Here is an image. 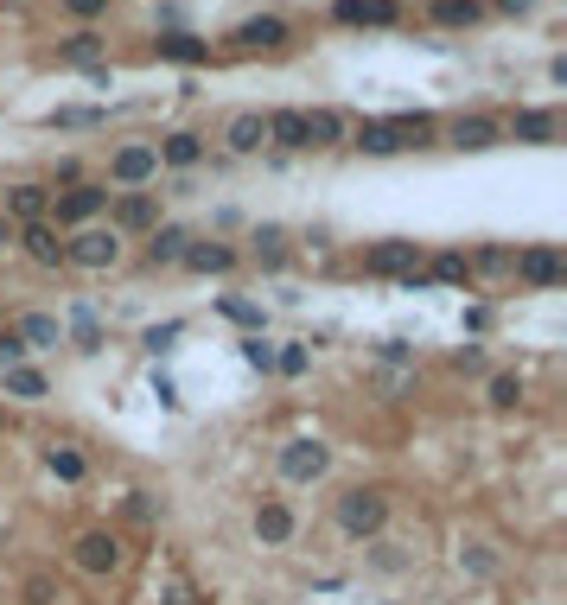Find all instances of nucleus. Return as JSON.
Masks as SVG:
<instances>
[{"label": "nucleus", "instance_id": "obj_1", "mask_svg": "<svg viewBox=\"0 0 567 605\" xmlns=\"http://www.w3.org/2000/svg\"><path fill=\"white\" fill-rule=\"evenodd\" d=\"M389 523V497L376 491V484H351L345 497H338V529L351 535V542H376Z\"/></svg>", "mask_w": 567, "mask_h": 605}, {"label": "nucleus", "instance_id": "obj_2", "mask_svg": "<svg viewBox=\"0 0 567 605\" xmlns=\"http://www.w3.org/2000/svg\"><path fill=\"white\" fill-rule=\"evenodd\" d=\"M122 561H128V548H122V535H115V529H83L77 548H71V567H77V574H90V580H109Z\"/></svg>", "mask_w": 567, "mask_h": 605}, {"label": "nucleus", "instance_id": "obj_3", "mask_svg": "<svg viewBox=\"0 0 567 605\" xmlns=\"http://www.w3.org/2000/svg\"><path fill=\"white\" fill-rule=\"evenodd\" d=\"M325 472H332V446H325V440L300 434V440L281 446V478H287V484H313V478H325Z\"/></svg>", "mask_w": 567, "mask_h": 605}, {"label": "nucleus", "instance_id": "obj_4", "mask_svg": "<svg viewBox=\"0 0 567 605\" xmlns=\"http://www.w3.org/2000/svg\"><path fill=\"white\" fill-rule=\"evenodd\" d=\"M64 262H77V268H115V262H122V236H115V230H96V223H83V230L71 236V242H64Z\"/></svg>", "mask_w": 567, "mask_h": 605}, {"label": "nucleus", "instance_id": "obj_5", "mask_svg": "<svg viewBox=\"0 0 567 605\" xmlns=\"http://www.w3.org/2000/svg\"><path fill=\"white\" fill-rule=\"evenodd\" d=\"M370 274H395V281H408V274H421V242H408V236H389V242H376L370 249Z\"/></svg>", "mask_w": 567, "mask_h": 605}, {"label": "nucleus", "instance_id": "obj_6", "mask_svg": "<svg viewBox=\"0 0 567 605\" xmlns=\"http://www.w3.org/2000/svg\"><path fill=\"white\" fill-rule=\"evenodd\" d=\"M294 510H287L281 504V497H268V504H255V542H262V548H287V542H294Z\"/></svg>", "mask_w": 567, "mask_h": 605}, {"label": "nucleus", "instance_id": "obj_7", "mask_svg": "<svg viewBox=\"0 0 567 605\" xmlns=\"http://www.w3.org/2000/svg\"><path fill=\"white\" fill-rule=\"evenodd\" d=\"M109 211V185H71V192L58 198V217L64 223H96Z\"/></svg>", "mask_w": 567, "mask_h": 605}, {"label": "nucleus", "instance_id": "obj_8", "mask_svg": "<svg viewBox=\"0 0 567 605\" xmlns=\"http://www.w3.org/2000/svg\"><path fill=\"white\" fill-rule=\"evenodd\" d=\"M153 172H160V153H153V147H122L109 160V179L115 185H147Z\"/></svg>", "mask_w": 567, "mask_h": 605}, {"label": "nucleus", "instance_id": "obj_9", "mask_svg": "<svg viewBox=\"0 0 567 605\" xmlns=\"http://www.w3.org/2000/svg\"><path fill=\"white\" fill-rule=\"evenodd\" d=\"M446 141H453L459 153H485V147H497V121H485V115H459L453 128H446Z\"/></svg>", "mask_w": 567, "mask_h": 605}, {"label": "nucleus", "instance_id": "obj_10", "mask_svg": "<svg viewBox=\"0 0 567 605\" xmlns=\"http://www.w3.org/2000/svg\"><path fill=\"white\" fill-rule=\"evenodd\" d=\"M338 20H351V26H395L402 20V7L395 0H338Z\"/></svg>", "mask_w": 567, "mask_h": 605}, {"label": "nucleus", "instance_id": "obj_11", "mask_svg": "<svg viewBox=\"0 0 567 605\" xmlns=\"http://www.w3.org/2000/svg\"><path fill=\"white\" fill-rule=\"evenodd\" d=\"M510 268H517L529 287H555V281H561V249H523Z\"/></svg>", "mask_w": 567, "mask_h": 605}, {"label": "nucleus", "instance_id": "obj_12", "mask_svg": "<svg viewBox=\"0 0 567 605\" xmlns=\"http://www.w3.org/2000/svg\"><path fill=\"white\" fill-rule=\"evenodd\" d=\"M45 211H51L45 185H13L7 192V223H45Z\"/></svg>", "mask_w": 567, "mask_h": 605}, {"label": "nucleus", "instance_id": "obj_13", "mask_svg": "<svg viewBox=\"0 0 567 605\" xmlns=\"http://www.w3.org/2000/svg\"><path fill=\"white\" fill-rule=\"evenodd\" d=\"M160 58H166V64H179V71H198V64L211 58V45L192 39V32H160Z\"/></svg>", "mask_w": 567, "mask_h": 605}, {"label": "nucleus", "instance_id": "obj_14", "mask_svg": "<svg viewBox=\"0 0 567 605\" xmlns=\"http://www.w3.org/2000/svg\"><path fill=\"white\" fill-rule=\"evenodd\" d=\"M185 249H192V230L166 223V230H153V242H147V262L153 268H173V262H185Z\"/></svg>", "mask_w": 567, "mask_h": 605}, {"label": "nucleus", "instance_id": "obj_15", "mask_svg": "<svg viewBox=\"0 0 567 605\" xmlns=\"http://www.w3.org/2000/svg\"><path fill=\"white\" fill-rule=\"evenodd\" d=\"M262 121H268V141H274V147H287V153L306 147V115H300V109H274V115H262Z\"/></svg>", "mask_w": 567, "mask_h": 605}, {"label": "nucleus", "instance_id": "obj_16", "mask_svg": "<svg viewBox=\"0 0 567 605\" xmlns=\"http://www.w3.org/2000/svg\"><path fill=\"white\" fill-rule=\"evenodd\" d=\"M236 45H262V51L287 45V20H274V13H255V20L236 26Z\"/></svg>", "mask_w": 567, "mask_h": 605}, {"label": "nucleus", "instance_id": "obj_17", "mask_svg": "<svg viewBox=\"0 0 567 605\" xmlns=\"http://www.w3.org/2000/svg\"><path fill=\"white\" fill-rule=\"evenodd\" d=\"M45 472L58 484H83V478H90V459H83L77 446H45Z\"/></svg>", "mask_w": 567, "mask_h": 605}, {"label": "nucleus", "instance_id": "obj_18", "mask_svg": "<svg viewBox=\"0 0 567 605\" xmlns=\"http://www.w3.org/2000/svg\"><path fill=\"white\" fill-rule=\"evenodd\" d=\"M300 115H306V147H338V141H345L338 109H300Z\"/></svg>", "mask_w": 567, "mask_h": 605}, {"label": "nucleus", "instance_id": "obj_19", "mask_svg": "<svg viewBox=\"0 0 567 605\" xmlns=\"http://www.w3.org/2000/svg\"><path fill=\"white\" fill-rule=\"evenodd\" d=\"M26 255L39 268H58L64 262V242H58V230H51V223H26Z\"/></svg>", "mask_w": 567, "mask_h": 605}, {"label": "nucleus", "instance_id": "obj_20", "mask_svg": "<svg viewBox=\"0 0 567 605\" xmlns=\"http://www.w3.org/2000/svg\"><path fill=\"white\" fill-rule=\"evenodd\" d=\"M185 268H198V274H230V268H236V249H223V242H192V249H185Z\"/></svg>", "mask_w": 567, "mask_h": 605}, {"label": "nucleus", "instance_id": "obj_21", "mask_svg": "<svg viewBox=\"0 0 567 605\" xmlns=\"http://www.w3.org/2000/svg\"><path fill=\"white\" fill-rule=\"evenodd\" d=\"M109 230H115V236H122V230H153V198H147V192H128L122 204H115V223H109Z\"/></svg>", "mask_w": 567, "mask_h": 605}, {"label": "nucleus", "instance_id": "obj_22", "mask_svg": "<svg viewBox=\"0 0 567 605\" xmlns=\"http://www.w3.org/2000/svg\"><path fill=\"white\" fill-rule=\"evenodd\" d=\"M58 58L77 64V71H102V39H96V32H77V39L58 45Z\"/></svg>", "mask_w": 567, "mask_h": 605}, {"label": "nucleus", "instance_id": "obj_23", "mask_svg": "<svg viewBox=\"0 0 567 605\" xmlns=\"http://www.w3.org/2000/svg\"><path fill=\"white\" fill-rule=\"evenodd\" d=\"M58 338L64 332H58V319H51V313H26L20 319V344H26V351H51Z\"/></svg>", "mask_w": 567, "mask_h": 605}, {"label": "nucleus", "instance_id": "obj_24", "mask_svg": "<svg viewBox=\"0 0 567 605\" xmlns=\"http://www.w3.org/2000/svg\"><path fill=\"white\" fill-rule=\"evenodd\" d=\"M223 141H230L236 153H255V147L268 141V121L255 115V109H249V115H236V121H230V134H223Z\"/></svg>", "mask_w": 567, "mask_h": 605}, {"label": "nucleus", "instance_id": "obj_25", "mask_svg": "<svg viewBox=\"0 0 567 605\" xmlns=\"http://www.w3.org/2000/svg\"><path fill=\"white\" fill-rule=\"evenodd\" d=\"M510 134H517V141H529V147H548V141H555V115H548V109H523Z\"/></svg>", "mask_w": 567, "mask_h": 605}, {"label": "nucleus", "instance_id": "obj_26", "mask_svg": "<svg viewBox=\"0 0 567 605\" xmlns=\"http://www.w3.org/2000/svg\"><path fill=\"white\" fill-rule=\"evenodd\" d=\"M153 153H160V166H198L204 160V141H198V134H173V141H166V147H153Z\"/></svg>", "mask_w": 567, "mask_h": 605}, {"label": "nucleus", "instance_id": "obj_27", "mask_svg": "<svg viewBox=\"0 0 567 605\" xmlns=\"http://www.w3.org/2000/svg\"><path fill=\"white\" fill-rule=\"evenodd\" d=\"M357 147L364 153H402V134H395L389 121H364V128H357Z\"/></svg>", "mask_w": 567, "mask_h": 605}, {"label": "nucleus", "instance_id": "obj_28", "mask_svg": "<svg viewBox=\"0 0 567 605\" xmlns=\"http://www.w3.org/2000/svg\"><path fill=\"white\" fill-rule=\"evenodd\" d=\"M45 389H51V383L32 370V363H13V370H7V395H20V402H39Z\"/></svg>", "mask_w": 567, "mask_h": 605}, {"label": "nucleus", "instance_id": "obj_29", "mask_svg": "<svg viewBox=\"0 0 567 605\" xmlns=\"http://www.w3.org/2000/svg\"><path fill=\"white\" fill-rule=\"evenodd\" d=\"M478 13H485L478 0H434V20L440 26H478Z\"/></svg>", "mask_w": 567, "mask_h": 605}, {"label": "nucleus", "instance_id": "obj_30", "mask_svg": "<svg viewBox=\"0 0 567 605\" xmlns=\"http://www.w3.org/2000/svg\"><path fill=\"white\" fill-rule=\"evenodd\" d=\"M389 128L402 134V147H421L427 134H434V115H421V109L415 115H389Z\"/></svg>", "mask_w": 567, "mask_h": 605}, {"label": "nucleus", "instance_id": "obj_31", "mask_svg": "<svg viewBox=\"0 0 567 605\" xmlns=\"http://www.w3.org/2000/svg\"><path fill=\"white\" fill-rule=\"evenodd\" d=\"M20 599H26V605H58L64 586L51 580V574H26V580H20Z\"/></svg>", "mask_w": 567, "mask_h": 605}, {"label": "nucleus", "instance_id": "obj_32", "mask_svg": "<svg viewBox=\"0 0 567 605\" xmlns=\"http://www.w3.org/2000/svg\"><path fill=\"white\" fill-rule=\"evenodd\" d=\"M466 274H472V262H466L459 249H440V255H434V281H453V287H459Z\"/></svg>", "mask_w": 567, "mask_h": 605}, {"label": "nucleus", "instance_id": "obj_33", "mask_svg": "<svg viewBox=\"0 0 567 605\" xmlns=\"http://www.w3.org/2000/svg\"><path fill=\"white\" fill-rule=\"evenodd\" d=\"M71 332H77V351H96V344H102V325H96L90 306H77V313H71Z\"/></svg>", "mask_w": 567, "mask_h": 605}, {"label": "nucleus", "instance_id": "obj_34", "mask_svg": "<svg viewBox=\"0 0 567 605\" xmlns=\"http://www.w3.org/2000/svg\"><path fill=\"white\" fill-rule=\"evenodd\" d=\"M243 363H249V370H262V376H268V370H274V344H268L262 332H249V338H243Z\"/></svg>", "mask_w": 567, "mask_h": 605}, {"label": "nucleus", "instance_id": "obj_35", "mask_svg": "<svg viewBox=\"0 0 567 605\" xmlns=\"http://www.w3.org/2000/svg\"><path fill=\"white\" fill-rule=\"evenodd\" d=\"M217 313L236 319V325H249V332H262V306H255V300H217Z\"/></svg>", "mask_w": 567, "mask_h": 605}, {"label": "nucleus", "instance_id": "obj_36", "mask_svg": "<svg viewBox=\"0 0 567 605\" xmlns=\"http://www.w3.org/2000/svg\"><path fill=\"white\" fill-rule=\"evenodd\" d=\"M459 574L491 580V574H497V555H491V548H459Z\"/></svg>", "mask_w": 567, "mask_h": 605}, {"label": "nucleus", "instance_id": "obj_37", "mask_svg": "<svg viewBox=\"0 0 567 605\" xmlns=\"http://www.w3.org/2000/svg\"><path fill=\"white\" fill-rule=\"evenodd\" d=\"M523 402V376H491V408H517Z\"/></svg>", "mask_w": 567, "mask_h": 605}, {"label": "nucleus", "instance_id": "obj_38", "mask_svg": "<svg viewBox=\"0 0 567 605\" xmlns=\"http://www.w3.org/2000/svg\"><path fill=\"white\" fill-rule=\"evenodd\" d=\"M306 363H313V351H306V344H287V351H274V370H281V376H306Z\"/></svg>", "mask_w": 567, "mask_h": 605}, {"label": "nucleus", "instance_id": "obj_39", "mask_svg": "<svg viewBox=\"0 0 567 605\" xmlns=\"http://www.w3.org/2000/svg\"><path fill=\"white\" fill-rule=\"evenodd\" d=\"M51 128H102V109H51Z\"/></svg>", "mask_w": 567, "mask_h": 605}, {"label": "nucleus", "instance_id": "obj_40", "mask_svg": "<svg viewBox=\"0 0 567 605\" xmlns=\"http://www.w3.org/2000/svg\"><path fill=\"white\" fill-rule=\"evenodd\" d=\"M128 523H160V504H153V491H128Z\"/></svg>", "mask_w": 567, "mask_h": 605}, {"label": "nucleus", "instance_id": "obj_41", "mask_svg": "<svg viewBox=\"0 0 567 605\" xmlns=\"http://www.w3.org/2000/svg\"><path fill=\"white\" fill-rule=\"evenodd\" d=\"M141 344H147L153 357H166V351L179 344V325H173V319H166V325H147V338H141Z\"/></svg>", "mask_w": 567, "mask_h": 605}, {"label": "nucleus", "instance_id": "obj_42", "mask_svg": "<svg viewBox=\"0 0 567 605\" xmlns=\"http://www.w3.org/2000/svg\"><path fill=\"white\" fill-rule=\"evenodd\" d=\"M160 605H204V599H198V586H192V580H166Z\"/></svg>", "mask_w": 567, "mask_h": 605}, {"label": "nucleus", "instance_id": "obj_43", "mask_svg": "<svg viewBox=\"0 0 567 605\" xmlns=\"http://www.w3.org/2000/svg\"><path fill=\"white\" fill-rule=\"evenodd\" d=\"M376 567H383V574H402V567H408V555H402L395 542H376Z\"/></svg>", "mask_w": 567, "mask_h": 605}, {"label": "nucleus", "instance_id": "obj_44", "mask_svg": "<svg viewBox=\"0 0 567 605\" xmlns=\"http://www.w3.org/2000/svg\"><path fill=\"white\" fill-rule=\"evenodd\" d=\"M453 363H459V370H485V344H459Z\"/></svg>", "mask_w": 567, "mask_h": 605}, {"label": "nucleus", "instance_id": "obj_45", "mask_svg": "<svg viewBox=\"0 0 567 605\" xmlns=\"http://www.w3.org/2000/svg\"><path fill=\"white\" fill-rule=\"evenodd\" d=\"M255 249H262V262L274 268V262H281V230H262V236H255Z\"/></svg>", "mask_w": 567, "mask_h": 605}, {"label": "nucleus", "instance_id": "obj_46", "mask_svg": "<svg viewBox=\"0 0 567 605\" xmlns=\"http://www.w3.org/2000/svg\"><path fill=\"white\" fill-rule=\"evenodd\" d=\"M13 363H26V344L20 338H0V370H13Z\"/></svg>", "mask_w": 567, "mask_h": 605}, {"label": "nucleus", "instance_id": "obj_47", "mask_svg": "<svg viewBox=\"0 0 567 605\" xmlns=\"http://www.w3.org/2000/svg\"><path fill=\"white\" fill-rule=\"evenodd\" d=\"M510 262H517V255H510V249H485V255H478L472 268H491V274H497V268H510Z\"/></svg>", "mask_w": 567, "mask_h": 605}, {"label": "nucleus", "instance_id": "obj_48", "mask_svg": "<svg viewBox=\"0 0 567 605\" xmlns=\"http://www.w3.org/2000/svg\"><path fill=\"white\" fill-rule=\"evenodd\" d=\"M376 357H383V363H408V344L402 338H383V344H376Z\"/></svg>", "mask_w": 567, "mask_h": 605}, {"label": "nucleus", "instance_id": "obj_49", "mask_svg": "<svg viewBox=\"0 0 567 605\" xmlns=\"http://www.w3.org/2000/svg\"><path fill=\"white\" fill-rule=\"evenodd\" d=\"M64 7H71L77 20H96V13H109V0H64Z\"/></svg>", "mask_w": 567, "mask_h": 605}, {"label": "nucleus", "instance_id": "obj_50", "mask_svg": "<svg viewBox=\"0 0 567 605\" xmlns=\"http://www.w3.org/2000/svg\"><path fill=\"white\" fill-rule=\"evenodd\" d=\"M153 395H160V408H179V389L166 383V376H153Z\"/></svg>", "mask_w": 567, "mask_h": 605}, {"label": "nucleus", "instance_id": "obj_51", "mask_svg": "<svg viewBox=\"0 0 567 605\" xmlns=\"http://www.w3.org/2000/svg\"><path fill=\"white\" fill-rule=\"evenodd\" d=\"M497 7H504L510 20H517V13H529V7H536V0H497Z\"/></svg>", "mask_w": 567, "mask_h": 605}, {"label": "nucleus", "instance_id": "obj_52", "mask_svg": "<svg viewBox=\"0 0 567 605\" xmlns=\"http://www.w3.org/2000/svg\"><path fill=\"white\" fill-rule=\"evenodd\" d=\"M7 242H13V223H7V217H0V249H7Z\"/></svg>", "mask_w": 567, "mask_h": 605}]
</instances>
